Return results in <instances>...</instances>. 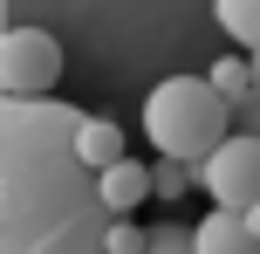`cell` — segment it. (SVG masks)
Segmentation results:
<instances>
[{
    "label": "cell",
    "instance_id": "6da1fadb",
    "mask_svg": "<svg viewBox=\"0 0 260 254\" xmlns=\"http://www.w3.org/2000/svg\"><path fill=\"white\" fill-rule=\"evenodd\" d=\"M0 0V35H7ZM89 110L62 96H14L0 82V254H35L41 241H62L69 227L103 213L96 172L76 158V124ZM110 220V213H103Z\"/></svg>",
    "mask_w": 260,
    "mask_h": 254
},
{
    "label": "cell",
    "instance_id": "7a4b0ae2",
    "mask_svg": "<svg viewBox=\"0 0 260 254\" xmlns=\"http://www.w3.org/2000/svg\"><path fill=\"white\" fill-rule=\"evenodd\" d=\"M144 137H151L157 158L199 165L212 145L233 137V103H226L206 76H165L151 96H144Z\"/></svg>",
    "mask_w": 260,
    "mask_h": 254
},
{
    "label": "cell",
    "instance_id": "3957f363",
    "mask_svg": "<svg viewBox=\"0 0 260 254\" xmlns=\"http://www.w3.org/2000/svg\"><path fill=\"white\" fill-rule=\"evenodd\" d=\"M62 76V41L48 27H7L0 35V82L14 96H55Z\"/></svg>",
    "mask_w": 260,
    "mask_h": 254
},
{
    "label": "cell",
    "instance_id": "277c9868",
    "mask_svg": "<svg viewBox=\"0 0 260 254\" xmlns=\"http://www.w3.org/2000/svg\"><path fill=\"white\" fill-rule=\"evenodd\" d=\"M199 186L212 192V206H253L260 200V137L233 131L226 145H212L199 158Z\"/></svg>",
    "mask_w": 260,
    "mask_h": 254
},
{
    "label": "cell",
    "instance_id": "5b68a950",
    "mask_svg": "<svg viewBox=\"0 0 260 254\" xmlns=\"http://www.w3.org/2000/svg\"><path fill=\"white\" fill-rule=\"evenodd\" d=\"M96 200H103L110 220H130L144 200H151V165H137V158L123 151L117 165H103V172H96Z\"/></svg>",
    "mask_w": 260,
    "mask_h": 254
},
{
    "label": "cell",
    "instance_id": "8992f818",
    "mask_svg": "<svg viewBox=\"0 0 260 254\" xmlns=\"http://www.w3.org/2000/svg\"><path fill=\"white\" fill-rule=\"evenodd\" d=\"M192 247L199 254H260V234L247 227L240 206H212V213L192 227Z\"/></svg>",
    "mask_w": 260,
    "mask_h": 254
},
{
    "label": "cell",
    "instance_id": "52a82bcc",
    "mask_svg": "<svg viewBox=\"0 0 260 254\" xmlns=\"http://www.w3.org/2000/svg\"><path fill=\"white\" fill-rule=\"evenodd\" d=\"M76 158L89 165V172H103V165H117V158H123V131H117L110 117H96V110H89V117L76 124Z\"/></svg>",
    "mask_w": 260,
    "mask_h": 254
},
{
    "label": "cell",
    "instance_id": "ba28073f",
    "mask_svg": "<svg viewBox=\"0 0 260 254\" xmlns=\"http://www.w3.org/2000/svg\"><path fill=\"white\" fill-rule=\"evenodd\" d=\"M212 14H219L226 41H240L247 55H260V0H212Z\"/></svg>",
    "mask_w": 260,
    "mask_h": 254
},
{
    "label": "cell",
    "instance_id": "9c48e42d",
    "mask_svg": "<svg viewBox=\"0 0 260 254\" xmlns=\"http://www.w3.org/2000/svg\"><path fill=\"white\" fill-rule=\"evenodd\" d=\"M206 82L226 96V103H240V96H253L260 90V76H253V55H219V62L206 69Z\"/></svg>",
    "mask_w": 260,
    "mask_h": 254
},
{
    "label": "cell",
    "instance_id": "30bf717a",
    "mask_svg": "<svg viewBox=\"0 0 260 254\" xmlns=\"http://www.w3.org/2000/svg\"><path fill=\"white\" fill-rule=\"evenodd\" d=\"M192 179H199V165H185V158H157L151 165V192H157V200H185Z\"/></svg>",
    "mask_w": 260,
    "mask_h": 254
},
{
    "label": "cell",
    "instance_id": "8fae6325",
    "mask_svg": "<svg viewBox=\"0 0 260 254\" xmlns=\"http://www.w3.org/2000/svg\"><path fill=\"white\" fill-rule=\"evenodd\" d=\"M151 247V227H137V220H110L103 227V254H144Z\"/></svg>",
    "mask_w": 260,
    "mask_h": 254
},
{
    "label": "cell",
    "instance_id": "7c38bea8",
    "mask_svg": "<svg viewBox=\"0 0 260 254\" xmlns=\"http://www.w3.org/2000/svg\"><path fill=\"white\" fill-rule=\"evenodd\" d=\"M144 254H199V247H192V227H185V220H157Z\"/></svg>",
    "mask_w": 260,
    "mask_h": 254
},
{
    "label": "cell",
    "instance_id": "4fadbf2b",
    "mask_svg": "<svg viewBox=\"0 0 260 254\" xmlns=\"http://www.w3.org/2000/svg\"><path fill=\"white\" fill-rule=\"evenodd\" d=\"M233 131L260 137V90H253V96H240V103H233Z\"/></svg>",
    "mask_w": 260,
    "mask_h": 254
},
{
    "label": "cell",
    "instance_id": "5bb4252c",
    "mask_svg": "<svg viewBox=\"0 0 260 254\" xmlns=\"http://www.w3.org/2000/svg\"><path fill=\"white\" fill-rule=\"evenodd\" d=\"M240 213H247V227H253V234H260V200H253V206H240Z\"/></svg>",
    "mask_w": 260,
    "mask_h": 254
}]
</instances>
